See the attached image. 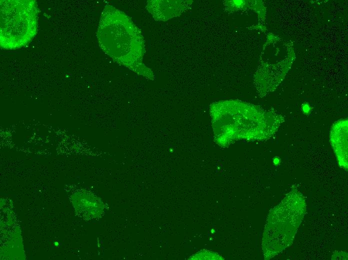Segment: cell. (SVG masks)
Instances as JSON below:
<instances>
[{"label": "cell", "instance_id": "cell-1", "mask_svg": "<svg viewBox=\"0 0 348 260\" xmlns=\"http://www.w3.org/2000/svg\"><path fill=\"white\" fill-rule=\"evenodd\" d=\"M100 47L114 62L146 78H154L145 65L144 37L131 18L121 10L106 4L102 14L96 32Z\"/></svg>", "mask_w": 348, "mask_h": 260}, {"label": "cell", "instance_id": "cell-2", "mask_svg": "<svg viewBox=\"0 0 348 260\" xmlns=\"http://www.w3.org/2000/svg\"><path fill=\"white\" fill-rule=\"evenodd\" d=\"M0 45L15 50L28 44L35 36L38 26V9L34 0L0 1Z\"/></svg>", "mask_w": 348, "mask_h": 260}, {"label": "cell", "instance_id": "cell-3", "mask_svg": "<svg viewBox=\"0 0 348 260\" xmlns=\"http://www.w3.org/2000/svg\"><path fill=\"white\" fill-rule=\"evenodd\" d=\"M283 118L275 114H242L220 118L212 121L214 138L218 142H231L238 140H263L270 138L283 122Z\"/></svg>", "mask_w": 348, "mask_h": 260}, {"label": "cell", "instance_id": "cell-4", "mask_svg": "<svg viewBox=\"0 0 348 260\" xmlns=\"http://www.w3.org/2000/svg\"><path fill=\"white\" fill-rule=\"evenodd\" d=\"M273 212L274 218L272 217L269 220L270 258L292 242L304 215V200L300 193L293 190L274 208Z\"/></svg>", "mask_w": 348, "mask_h": 260}, {"label": "cell", "instance_id": "cell-5", "mask_svg": "<svg viewBox=\"0 0 348 260\" xmlns=\"http://www.w3.org/2000/svg\"><path fill=\"white\" fill-rule=\"evenodd\" d=\"M330 139L340 166L347 170L348 120H340L333 124Z\"/></svg>", "mask_w": 348, "mask_h": 260}, {"label": "cell", "instance_id": "cell-6", "mask_svg": "<svg viewBox=\"0 0 348 260\" xmlns=\"http://www.w3.org/2000/svg\"><path fill=\"white\" fill-rule=\"evenodd\" d=\"M302 110L305 113H308L310 111L309 106L306 104H304L302 107Z\"/></svg>", "mask_w": 348, "mask_h": 260}, {"label": "cell", "instance_id": "cell-7", "mask_svg": "<svg viewBox=\"0 0 348 260\" xmlns=\"http://www.w3.org/2000/svg\"><path fill=\"white\" fill-rule=\"evenodd\" d=\"M274 164H276V165L280 163V160H279L278 158L276 157L274 159Z\"/></svg>", "mask_w": 348, "mask_h": 260}]
</instances>
